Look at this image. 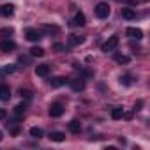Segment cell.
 <instances>
[{
  "label": "cell",
  "instance_id": "cell-3",
  "mask_svg": "<svg viewBox=\"0 0 150 150\" xmlns=\"http://www.w3.org/2000/svg\"><path fill=\"white\" fill-rule=\"evenodd\" d=\"M64 111H65V108H64L62 103H53V104L48 108V115H50L51 118H58V117H62Z\"/></svg>",
  "mask_w": 150,
  "mask_h": 150
},
{
  "label": "cell",
  "instance_id": "cell-9",
  "mask_svg": "<svg viewBox=\"0 0 150 150\" xmlns=\"http://www.w3.org/2000/svg\"><path fill=\"white\" fill-rule=\"evenodd\" d=\"M71 25H74V27H83V25H87V18H85V14H83L81 11H78L76 14H74V20H72Z\"/></svg>",
  "mask_w": 150,
  "mask_h": 150
},
{
  "label": "cell",
  "instance_id": "cell-32",
  "mask_svg": "<svg viewBox=\"0 0 150 150\" xmlns=\"http://www.w3.org/2000/svg\"><path fill=\"white\" fill-rule=\"evenodd\" d=\"M118 141H120V143H122V145H125V143H127V139H125V138H122V136H120V138H118Z\"/></svg>",
  "mask_w": 150,
  "mask_h": 150
},
{
  "label": "cell",
  "instance_id": "cell-13",
  "mask_svg": "<svg viewBox=\"0 0 150 150\" xmlns=\"http://www.w3.org/2000/svg\"><path fill=\"white\" fill-rule=\"evenodd\" d=\"M67 42H69V46H80V44H83L85 42V37H81V35H69V39H67Z\"/></svg>",
  "mask_w": 150,
  "mask_h": 150
},
{
  "label": "cell",
  "instance_id": "cell-26",
  "mask_svg": "<svg viewBox=\"0 0 150 150\" xmlns=\"http://www.w3.org/2000/svg\"><path fill=\"white\" fill-rule=\"evenodd\" d=\"M20 96H21V97H25V99H30V97H32V92H30V90H27V88H25V90L21 88V90H20Z\"/></svg>",
  "mask_w": 150,
  "mask_h": 150
},
{
  "label": "cell",
  "instance_id": "cell-23",
  "mask_svg": "<svg viewBox=\"0 0 150 150\" xmlns=\"http://www.w3.org/2000/svg\"><path fill=\"white\" fill-rule=\"evenodd\" d=\"M120 83L125 85V87L132 85V76H129V74H124V76H120Z\"/></svg>",
  "mask_w": 150,
  "mask_h": 150
},
{
  "label": "cell",
  "instance_id": "cell-14",
  "mask_svg": "<svg viewBox=\"0 0 150 150\" xmlns=\"http://www.w3.org/2000/svg\"><path fill=\"white\" fill-rule=\"evenodd\" d=\"M67 81H69L67 78H62V76H57V78H51V80H50V85H51L53 88H58V87H64V85H65Z\"/></svg>",
  "mask_w": 150,
  "mask_h": 150
},
{
  "label": "cell",
  "instance_id": "cell-7",
  "mask_svg": "<svg viewBox=\"0 0 150 150\" xmlns=\"http://www.w3.org/2000/svg\"><path fill=\"white\" fill-rule=\"evenodd\" d=\"M125 34H127V37L136 39V41L143 39V32H141V28H136V27H129V28L125 30Z\"/></svg>",
  "mask_w": 150,
  "mask_h": 150
},
{
  "label": "cell",
  "instance_id": "cell-11",
  "mask_svg": "<svg viewBox=\"0 0 150 150\" xmlns=\"http://www.w3.org/2000/svg\"><path fill=\"white\" fill-rule=\"evenodd\" d=\"M50 65L48 64H41V65H37L35 67V74H37V76H41V78H46L48 76V74H50Z\"/></svg>",
  "mask_w": 150,
  "mask_h": 150
},
{
  "label": "cell",
  "instance_id": "cell-1",
  "mask_svg": "<svg viewBox=\"0 0 150 150\" xmlns=\"http://www.w3.org/2000/svg\"><path fill=\"white\" fill-rule=\"evenodd\" d=\"M110 13H111V7H110L108 2H99V4L96 6V16H97L99 20H106V18L110 16Z\"/></svg>",
  "mask_w": 150,
  "mask_h": 150
},
{
  "label": "cell",
  "instance_id": "cell-16",
  "mask_svg": "<svg viewBox=\"0 0 150 150\" xmlns=\"http://www.w3.org/2000/svg\"><path fill=\"white\" fill-rule=\"evenodd\" d=\"M122 18L124 20H134L136 18V11L131 9V7H124L122 9Z\"/></svg>",
  "mask_w": 150,
  "mask_h": 150
},
{
  "label": "cell",
  "instance_id": "cell-6",
  "mask_svg": "<svg viewBox=\"0 0 150 150\" xmlns=\"http://www.w3.org/2000/svg\"><path fill=\"white\" fill-rule=\"evenodd\" d=\"M67 83L71 85V88H72L74 92H80V90L85 88V81H83V78H74V80H69Z\"/></svg>",
  "mask_w": 150,
  "mask_h": 150
},
{
  "label": "cell",
  "instance_id": "cell-18",
  "mask_svg": "<svg viewBox=\"0 0 150 150\" xmlns=\"http://www.w3.org/2000/svg\"><path fill=\"white\" fill-rule=\"evenodd\" d=\"M13 34H14L13 27H6V28L0 30V37H2V39H9V35H13Z\"/></svg>",
  "mask_w": 150,
  "mask_h": 150
},
{
  "label": "cell",
  "instance_id": "cell-17",
  "mask_svg": "<svg viewBox=\"0 0 150 150\" xmlns=\"http://www.w3.org/2000/svg\"><path fill=\"white\" fill-rule=\"evenodd\" d=\"M122 115H124V108L115 106V108L111 110V118H113V120H120V118H122Z\"/></svg>",
  "mask_w": 150,
  "mask_h": 150
},
{
  "label": "cell",
  "instance_id": "cell-4",
  "mask_svg": "<svg viewBox=\"0 0 150 150\" xmlns=\"http://www.w3.org/2000/svg\"><path fill=\"white\" fill-rule=\"evenodd\" d=\"M25 37H27V41H30V42H37V41L42 39V34H41V30H37V28H27Z\"/></svg>",
  "mask_w": 150,
  "mask_h": 150
},
{
  "label": "cell",
  "instance_id": "cell-5",
  "mask_svg": "<svg viewBox=\"0 0 150 150\" xmlns=\"http://www.w3.org/2000/svg\"><path fill=\"white\" fill-rule=\"evenodd\" d=\"M16 48V42L11 41V39H2L0 41V51H4V53H9Z\"/></svg>",
  "mask_w": 150,
  "mask_h": 150
},
{
  "label": "cell",
  "instance_id": "cell-21",
  "mask_svg": "<svg viewBox=\"0 0 150 150\" xmlns=\"http://www.w3.org/2000/svg\"><path fill=\"white\" fill-rule=\"evenodd\" d=\"M42 32H46V34H58L60 28L53 27V25H42Z\"/></svg>",
  "mask_w": 150,
  "mask_h": 150
},
{
  "label": "cell",
  "instance_id": "cell-25",
  "mask_svg": "<svg viewBox=\"0 0 150 150\" xmlns=\"http://www.w3.org/2000/svg\"><path fill=\"white\" fill-rule=\"evenodd\" d=\"M25 111H27V104H25V103H21V104H18V106L14 108V113H16L18 117H20V115H23Z\"/></svg>",
  "mask_w": 150,
  "mask_h": 150
},
{
  "label": "cell",
  "instance_id": "cell-31",
  "mask_svg": "<svg viewBox=\"0 0 150 150\" xmlns=\"http://www.w3.org/2000/svg\"><path fill=\"white\" fill-rule=\"evenodd\" d=\"M122 117H124V118H127V120H129V118H131V117H132V113H131V111H127V113H124V115H122Z\"/></svg>",
  "mask_w": 150,
  "mask_h": 150
},
{
  "label": "cell",
  "instance_id": "cell-29",
  "mask_svg": "<svg viewBox=\"0 0 150 150\" xmlns=\"http://www.w3.org/2000/svg\"><path fill=\"white\" fill-rule=\"evenodd\" d=\"M7 118V111L4 108H0V120H6Z\"/></svg>",
  "mask_w": 150,
  "mask_h": 150
},
{
  "label": "cell",
  "instance_id": "cell-33",
  "mask_svg": "<svg viewBox=\"0 0 150 150\" xmlns=\"http://www.w3.org/2000/svg\"><path fill=\"white\" fill-rule=\"evenodd\" d=\"M2 139H4V132H2V131H0V141H2Z\"/></svg>",
  "mask_w": 150,
  "mask_h": 150
},
{
  "label": "cell",
  "instance_id": "cell-19",
  "mask_svg": "<svg viewBox=\"0 0 150 150\" xmlns=\"http://www.w3.org/2000/svg\"><path fill=\"white\" fill-rule=\"evenodd\" d=\"M115 62H117V64H129V62H131V58H129L127 55H120V53H115Z\"/></svg>",
  "mask_w": 150,
  "mask_h": 150
},
{
  "label": "cell",
  "instance_id": "cell-20",
  "mask_svg": "<svg viewBox=\"0 0 150 150\" xmlns=\"http://www.w3.org/2000/svg\"><path fill=\"white\" fill-rule=\"evenodd\" d=\"M42 129L41 127H30V136L32 138H35V139H39V138H42Z\"/></svg>",
  "mask_w": 150,
  "mask_h": 150
},
{
  "label": "cell",
  "instance_id": "cell-15",
  "mask_svg": "<svg viewBox=\"0 0 150 150\" xmlns=\"http://www.w3.org/2000/svg\"><path fill=\"white\" fill-rule=\"evenodd\" d=\"M11 99V88L7 85H0V101H9Z\"/></svg>",
  "mask_w": 150,
  "mask_h": 150
},
{
  "label": "cell",
  "instance_id": "cell-2",
  "mask_svg": "<svg viewBox=\"0 0 150 150\" xmlns=\"http://www.w3.org/2000/svg\"><path fill=\"white\" fill-rule=\"evenodd\" d=\"M118 35H111V37H108V41L106 42H103V46H101V50L104 51V53H111V51H115L117 50V46H118Z\"/></svg>",
  "mask_w": 150,
  "mask_h": 150
},
{
  "label": "cell",
  "instance_id": "cell-12",
  "mask_svg": "<svg viewBox=\"0 0 150 150\" xmlns=\"http://www.w3.org/2000/svg\"><path fill=\"white\" fill-rule=\"evenodd\" d=\"M48 138H50L51 141H55V143H62V141H65V134L60 132V131H51Z\"/></svg>",
  "mask_w": 150,
  "mask_h": 150
},
{
  "label": "cell",
  "instance_id": "cell-28",
  "mask_svg": "<svg viewBox=\"0 0 150 150\" xmlns=\"http://www.w3.org/2000/svg\"><path fill=\"white\" fill-rule=\"evenodd\" d=\"M53 50H57V51H64V50H65V46H64V44H60V42H55V44H53Z\"/></svg>",
  "mask_w": 150,
  "mask_h": 150
},
{
  "label": "cell",
  "instance_id": "cell-27",
  "mask_svg": "<svg viewBox=\"0 0 150 150\" xmlns=\"http://www.w3.org/2000/svg\"><path fill=\"white\" fill-rule=\"evenodd\" d=\"M141 108H143V101H141V99H138V101L134 103V111H139Z\"/></svg>",
  "mask_w": 150,
  "mask_h": 150
},
{
  "label": "cell",
  "instance_id": "cell-22",
  "mask_svg": "<svg viewBox=\"0 0 150 150\" xmlns=\"http://www.w3.org/2000/svg\"><path fill=\"white\" fill-rule=\"evenodd\" d=\"M30 55L32 57H44V50L41 46H34V48H30Z\"/></svg>",
  "mask_w": 150,
  "mask_h": 150
},
{
  "label": "cell",
  "instance_id": "cell-10",
  "mask_svg": "<svg viewBox=\"0 0 150 150\" xmlns=\"http://www.w3.org/2000/svg\"><path fill=\"white\" fill-rule=\"evenodd\" d=\"M67 127H69V131H71L72 134H80V131H81V122H80L78 118H72Z\"/></svg>",
  "mask_w": 150,
  "mask_h": 150
},
{
  "label": "cell",
  "instance_id": "cell-8",
  "mask_svg": "<svg viewBox=\"0 0 150 150\" xmlns=\"http://www.w3.org/2000/svg\"><path fill=\"white\" fill-rule=\"evenodd\" d=\"M13 14H14V6L13 4L0 6V16H2V18H11Z\"/></svg>",
  "mask_w": 150,
  "mask_h": 150
},
{
  "label": "cell",
  "instance_id": "cell-30",
  "mask_svg": "<svg viewBox=\"0 0 150 150\" xmlns=\"http://www.w3.org/2000/svg\"><path fill=\"white\" fill-rule=\"evenodd\" d=\"M18 62H20V64H28V57H23V55H21V57L18 58Z\"/></svg>",
  "mask_w": 150,
  "mask_h": 150
},
{
  "label": "cell",
  "instance_id": "cell-24",
  "mask_svg": "<svg viewBox=\"0 0 150 150\" xmlns=\"http://www.w3.org/2000/svg\"><path fill=\"white\" fill-rule=\"evenodd\" d=\"M14 71H16V65H6L0 69V74H13Z\"/></svg>",
  "mask_w": 150,
  "mask_h": 150
}]
</instances>
